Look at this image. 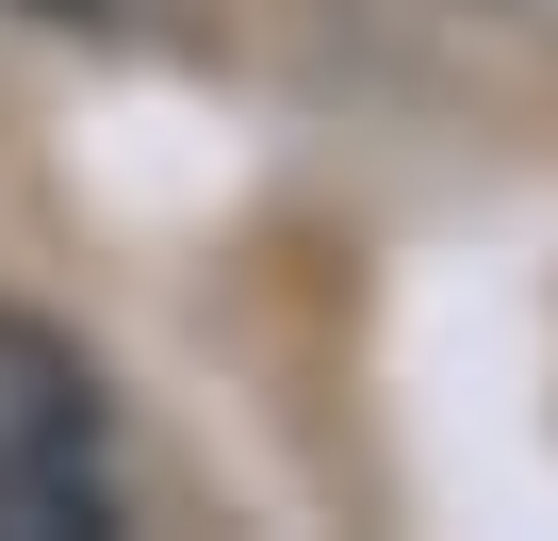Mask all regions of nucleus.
<instances>
[{
    "mask_svg": "<svg viewBox=\"0 0 558 541\" xmlns=\"http://www.w3.org/2000/svg\"><path fill=\"white\" fill-rule=\"evenodd\" d=\"M83 443H99V378L34 312H0V508H17V492H66Z\"/></svg>",
    "mask_w": 558,
    "mask_h": 541,
    "instance_id": "obj_1",
    "label": "nucleus"
}]
</instances>
